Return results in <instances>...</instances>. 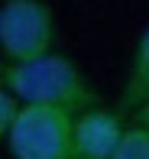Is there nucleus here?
I'll list each match as a JSON object with an SVG mask.
<instances>
[{
  "instance_id": "1",
  "label": "nucleus",
  "mask_w": 149,
  "mask_h": 159,
  "mask_svg": "<svg viewBox=\"0 0 149 159\" xmlns=\"http://www.w3.org/2000/svg\"><path fill=\"white\" fill-rule=\"evenodd\" d=\"M0 78H3L0 84L7 91H13L23 104L59 107L72 117H81L84 111L97 107V94L88 84L84 71L55 52L33 62H3Z\"/></svg>"
},
{
  "instance_id": "2",
  "label": "nucleus",
  "mask_w": 149,
  "mask_h": 159,
  "mask_svg": "<svg viewBox=\"0 0 149 159\" xmlns=\"http://www.w3.org/2000/svg\"><path fill=\"white\" fill-rule=\"evenodd\" d=\"M7 146L13 159H75V117L59 107L23 104Z\"/></svg>"
},
{
  "instance_id": "3",
  "label": "nucleus",
  "mask_w": 149,
  "mask_h": 159,
  "mask_svg": "<svg viewBox=\"0 0 149 159\" xmlns=\"http://www.w3.org/2000/svg\"><path fill=\"white\" fill-rule=\"evenodd\" d=\"M55 46V20L42 0H3L0 7V49L3 62H33Z\"/></svg>"
},
{
  "instance_id": "4",
  "label": "nucleus",
  "mask_w": 149,
  "mask_h": 159,
  "mask_svg": "<svg viewBox=\"0 0 149 159\" xmlns=\"http://www.w3.org/2000/svg\"><path fill=\"white\" fill-rule=\"evenodd\" d=\"M126 127L120 124L117 114L110 111H84L75 117V156L81 159H113Z\"/></svg>"
},
{
  "instance_id": "5",
  "label": "nucleus",
  "mask_w": 149,
  "mask_h": 159,
  "mask_svg": "<svg viewBox=\"0 0 149 159\" xmlns=\"http://www.w3.org/2000/svg\"><path fill=\"white\" fill-rule=\"evenodd\" d=\"M146 98H149V23L139 33L133 59H130V75H126V88H123V107L136 111Z\"/></svg>"
},
{
  "instance_id": "6",
  "label": "nucleus",
  "mask_w": 149,
  "mask_h": 159,
  "mask_svg": "<svg viewBox=\"0 0 149 159\" xmlns=\"http://www.w3.org/2000/svg\"><path fill=\"white\" fill-rule=\"evenodd\" d=\"M113 159H149V130L139 127V124L126 127V133H123V140H120Z\"/></svg>"
},
{
  "instance_id": "7",
  "label": "nucleus",
  "mask_w": 149,
  "mask_h": 159,
  "mask_svg": "<svg viewBox=\"0 0 149 159\" xmlns=\"http://www.w3.org/2000/svg\"><path fill=\"white\" fill-rule=\"evenodd\" d=\"M20 111H23V101H20L13 91H7L3 88V94H0V133H10L13 124H16V117H20Z\"/></svg>"
},
{
  "instance_id": "8",
  "label": "nucleus",
  "mask_w": 149,
  "mask_h": 159,
  "mask_svg": "<svg viewBox=\"0 0 149 159\" xmlns=\"http://www.w3.org/2000/svg\"><path fill=\"white\" fill-rule=\"evenodd\" d=\"M133 117H136V124H139V127H146V130H149V98L136 107V111H133Z\"/></svg>"
},
{
  "instance_id": "9",
  "label": "nucleus",
  "mask_w": 149,
  "mask_h": 159,
  "mask_svg": "<svg viewBox=\"0 0 149 159\" xmlns=\"http://www.w3.org/2000/svg\"><path fill=\"white\" fill-rule=\"evenodd\" d=\"M75 159H81V156H75Z\"/></svg>"
}]
</instances>
